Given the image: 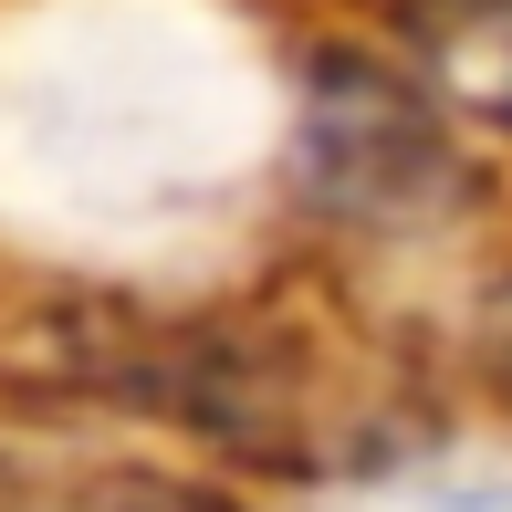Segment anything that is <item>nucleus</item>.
I'll use <instances>...</instances> for the list:
<instances>
[{"label": "nucleus", "instance_id": "obj_3", "mask_svg": "<svg viewBox=\"0 0 512 512\" xmlns=\"http://www.w3.org/2000/svg\"><path fill=\"white\" fill-rule=\"evenodd\" d=\"M0 512H241L209 481H178L157 460H84V471H21L0 481Z\"/></svg>", "mask_w": 512, "mask_h": 512}, {"label": "nucleus", "instance_id": "obj_4", "mask_svg": "<svg viewBox=\"0 0 512 512\" xmlns=\"http://www.w3.org/2000/svg\"><path fill=\"white\" fill-rule=\"evenodd\" d=\"M460 512H512V492H481V502H460Z\"/></svg>", "mask_w": 512, "mask_h": 512}, {"label": "nucleus", "instance_id": "obj_2", "mask_svg": "<svg viewBox=\"0 0 512 512\" xmlns=\"http://www.w3.org/2000/svg\"><path fill=\"white\" fill-rule=\"evenodd\" d=\"M398 32L460 115L512 126V0H398Z\"/></svg>", "mask_w": 512, "mask_h": 512}, {"label": "nucleus", "instance_id": "obj_1", "mask_svg": "<svg viewBox=\"0 0 512 512\" xmlns=\"http://www.w3.org/2000/svg\"><path fill=\"white\" fill-rule=\"evenodd\" d=\"M304 178L335 220H377V230H408L429 209H450L460 189V157L439 136V115L408 95L398 74L356 53H324L314 63V105H304Z\"/></svg>", "mask_w": 512, "mask_h": 512}]
</instances>
